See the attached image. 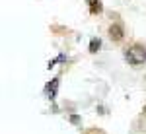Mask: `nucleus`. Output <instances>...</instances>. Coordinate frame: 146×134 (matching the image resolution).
I'll list each match as a JSON object with an SVG mask.
<instances>
[{"label": "nucleus", "instance_id": "nucleus-1", "mask_svg": "<svg viewBox=\"0 0 146 134\" xmlns=\"http://www.w3.org/2000/svg\"><path fill=\"white\" fill-rule=\"evenodd\" d=\"M125 60H127L129 64H133V66L144 64L146 62V49L140 47V45H135V47L127 49V51H125Z\"/></svg>", "mask_w": 146, "mask_h": 134}, {"label": "nucleus", "instance_id": "nucleus-3", "mask_svg": "<svg viewBox=\"0 0 146 134\" xmlns=\"http://www.w3.org/2000/svg\"><path fill=\"white\" fill-rule=\"evenodd\" d=\"M56 91H58V78H53L51 84L47 86V97H49V99H55Z\"/></svg>", "mask_w": 146, "mask_h": 134}, {"label": "nucleus", "instance_id": "nucleus-2", "mask_svg": "<svg viewBox=\"0 0 146 134\" xmlns=\"http://www.w3.org/2000/svg\"><path fill=\"white\" fill-rule=\"evenodd\" d=\"M109 35H111L113 41H121L123 39V27L119 23H113L111 27H109Z\"/></svg>", "mask_w": 146, "mask_h": 134}, {"label": "nucleus", "instance_id": "nucleus-4", "mask_svg": "<svg viewBox=\"0 0 146 134\" xmlns=\"http://www.w3.org/2000/svg\"><path fill=\"white\" fill-rule=\"evenodd\" d=\"M88 4H90V12L92 14H101V12H103L101 0H88Z\"/></svg>", "mask_w": 146, "mask_h": 134}, {"label": "nucleus", "instance_id": "nucleus-6", "mask_svg": "<svg viewBox=\"0 0 146 134\" xmlns=\"http://www.w3.org/2000/svg\"><path fill=\"white\" fill-rule=\"evenodd\" d=\"M70 123L78 124V123H80V117H78V115H72V117H70Z\"/></svg>", "mask_w": 146, "mask_h": 134}, {"label": "nucleus", "instance_id": "nucleus-5", "mask_svg": "<svg viewBox=\"0 0 146 134\" xmlns=\"http://www.w3.org/2000/svg\"><path fill=\"white\" fill-rule=\"evenodd\" d=\"M100 49H101V39L100 37H94L90 41V53H98Z\"/></svg>", "mask_w": 146, "mask_h": 134}]
</instances>
